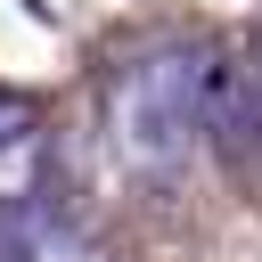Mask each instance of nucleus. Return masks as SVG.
Instances as JSON below:
<instances>
[{
    "label": "nucleus",
    "instance_id": "2",
    "mask_svg": "<svg viewBox=\"0 0 262 262\" xmlns=\"http://www.w3.org/2000/svg\"><path fill=\"white\" fill-rule=\"evenodd\" d=\"M0 262H90V237L74 213H57L41 188L0 205Z\"/></svg>",
    "mask_w": 262,
    "mask_h": 262
},
{
    "label": "nucleus",
    "instance_id": "3",
    "mask_svg": "<svg viewBox=\"0 0 262 262\" xmlns=\"http://www.w3.org/2000/svg\"><path fill=\"white\" fill-rule=\"evenodd\" d=\"M33 164H41V106L25 90H0V205L33 196Z\"/></svg>",
    "mask_w": 262,
    "mask_h": 262
},
{
    "label": "nucleus",
    "instance_id": "1",
    "mask_svg": "<svg viewBox=\"0 0 262 262\" xmlns=\"http://www.w3.org/2000/svg\"><path fill=\"white\" fill-rule=\"evenodd\" d=\"M205 66L213 57L196 41H156V49L115 66V82H106V139H115V156L131 172L164 180V172H180L196 156V139H205Z\"/></svg>",
    "mask_w": 262,
    "mask_h": 262
},
{
    "label": "nucleus",
    "instance_id": "4",
    "mask_svg": "<svg viewBox=\"0 0 262 262\" xmlns=\"http://www.w3.org/2000/svg\"><path fill=\"white\" fill-rule=\"evenodd\" d=\"M254 90H262V49H254Z\"/></svg>",
    "mask_w": 262,
    "mask_h": 262
}]
</instances>
